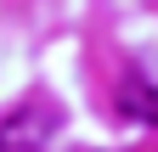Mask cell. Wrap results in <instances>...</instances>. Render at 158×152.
Returning <instances> with one entry per match:
<instances>
[{
    "label": "cell",
    "mask_w": 158,
    "mask_h": 152,
    "mask_svg": "<svg viewBox=\"0 0 158 152\" xmlns=\"http://www.w3.org/2000/svg\"><path fill=\"white\" fill-rule=\"evenodd\" d=\"M56 124H62V113H56L45 96H34V102H23L6 124H0V152H45L51 135H56Z\"/></svg>",
    "instance_id": "cell-1"
},
{
    "label": "cell",
    "mask_w": 158,
    "mask_h": 152,
    "mask_svg": "<svg viewBox=\"0 0 158 152\" xmlns=\"http://www.w3.org/2000/svg\"><path fill=\"white\" fill-rule=\"evenodd\" d=\"M118 113L130 124H158V85L141 73H124L118 79Z\"/></svg>",
    "instance_id": "cell-2"
}]
</instances>
